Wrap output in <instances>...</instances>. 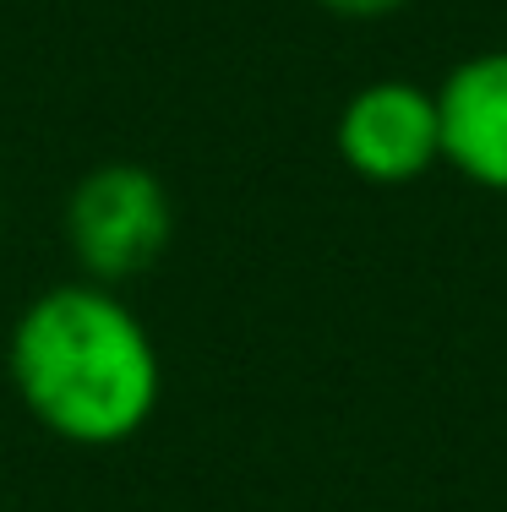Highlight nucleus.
I'll list each match as a JSON object with an SVG mask.
<instances>
[{
  "label": "nucleus",
  "instance_id": "obj_3",
  "mask_svg": "<svg viewBox=\"0 0 507 512\" xmlns=\"http://www.w3.org/2000/svg\"><path fill=\"white\" fill-rule=\"evenodd\" d=\"M333 148L366 186H409L442 158L437 93L409 77H382L349 93L333 126Z\"/></svg>",
  "mask_w": 507,
  "mask_h": 512
},
{
  "label": "nucleus",
  "instance_id": "obj_4",
  "mask_svg": "<svg viewBox=\"0 0 507 512\" xmlns=\"http://www.w3.org/2000/svg\"><path fill=\"white\" fill-rule=\"evenodd\" d=\"M442 158L480 191L507 197V50H480L437 88Z\"/></svg>",
  "mask_w": 507,
  "mask_h": 512
},
{
  "label": "nucleus",
  "instance_id": "obj_5",
  "mask_svg": "<svg viewBox=\"0 0 507 512\" xmlns=\"http://www.w3.org/2000/svg\"><path fill=\"white\" fill-rule=\"evenodd\" d=\"M322 11H338V17H388V11H398V6H409V0H317Z\"/></svg>",
  "mask_w": 507,
  "mask_h": 512
},
{
  "label": "nucleus",
  "instance_id": "obj_1",
  "mask_svg": "<svg viewBox=\"0 0 507 512\" xmlns=\"http://www.w3.org/2000/svg\"><path fill=\"white\" fill-rule=\"evenodd\" d=\"M22 409L71 447H120L153 420L164 365L148 322L104 284L71 278L22 306L6 344Z\"/></svg>",
  "mask_w": 507,
  "mask_h": 512
},
{
  "label": "nucleus",
  "instance_id": "obj_2",
  "mask_svg": "<svg viewBox=\"0 0 507 512\" xmlns=\"http://www.w3.org/2000/svg\"><path fill=\"white\" fill-rule=\"evenodd\" d=\"M175 240V197L148 164H99L66 197V246L88 284L142 278Z\"/></svg>",
  "mask_w": 507,
  "mask_h": 512
}]
</instances>
